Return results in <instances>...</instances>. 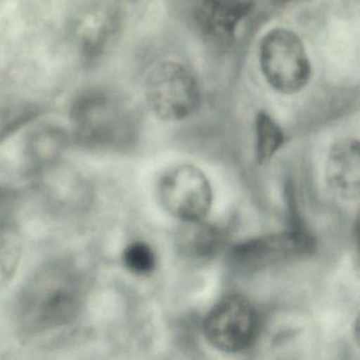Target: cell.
Instances as JSON below:
<instances>
[{"label":"cell","mask_w":360,"mask_h":360,"mask_svg":"<svg viewBox=\"0 0 360 360\" xmlns=\"http://www.w3.org/2000/svg\"><path fill=\"white\" fill-rule=\"evenodd\" d=\"M68 140L62 129L53 126H43L35 129L27 139L26 157L34 172H45L51 168L64 153Z\"/></svg>","instance_id":"30bf717a"},{"label":"cell","mask_w":360,"mask_h":360,"mask_svg":"<svg viewBox=\"0 0 360 360\" xmlns=\"http://www.w3.org/2000/svg\"><path fill=\"white\" fill-rule=\"evenodd\" d=\"M75 138L90 149H111L123 144L128 120L119 101L105 90L92 88L77 96L71 108Z\"/></svg>","instance_id":"7a4b0ae2"},{"label":"cell","mask_w":360,"mask_h":360,"mask_svg":"<svg viewBox=\"0 0 360 360\" xmlns=\"http://www.w3.org/2000/svg\"><path fill=\"white\" fill-rule=\"evenodd\" d=\"M328 186L341 199L357 201L360 191L359 143L339 141L330 149L326 168Z\"/></svg>","instance_id":"ba28073f"},{"label":"cell","mask_w":360,"mask_h":360,"mask_svg":"<svg viewBox=\"0 0 360 360\" xmlns=\"http://www.w3.org/2000/svg\"><path fill=\"white\" fill-rule=\"evenodd\" d=\"M284 143V134L267 113L260 112L256 119V157L264 163L274 157Z\"/></svg>","instance_id":"7c38bea8"},{"label":"cell","mask_w":360,"mask_h":360,"mask_svg":"<svg viewBox=\"0 0 360 360\" xmlns=\"http://www.w3.org/2000/svg\"><path fill=\"white\" fill-rule=\"evenodd\" d=\"M250 11L248 0H195L193 15L204 34L225 41Z\"/></svg>","instance_id":"9c48e42d"},{"label":"cell","mask_w":360,"mask_h":360,"mask_svg":"<svg viewBox=\"0 0 360 360\" xmlns=\"http://www.w3.org/2000/svg\"><path fill=\"white\" fill-rule=\"evenodd\" d=\"M37 113V109L31 106L13 107L3 111L0 115V138L33 119Z\"/></svg>","instance_id":"2e32d148"},{"label":"cell","mask_w":360,"mask_h":360,"mask_svg":"<svg viewBox=\"0 0 360 360\" xmlns=\"http://www.w3.org/2000/svg\"><path fill=\"white\" fill-rule=\"evenodd\" d=\"M315 242L302 229L248 240L231 250L233 266L243 271H257L278 263L307 256Z\"/></svg>","instance_id":"52a82bcc"},{"label":"cell","mask_w":360,"mask_h":360,"mask_svg":"<svg viewBox=\"0 0 360 360\" xmlns=\"http://www.w3.org/2000/svg\"><path fill=\"white\" fill-rule=\"evenodd\" d=\"M18 200L11 189L0 188V236L15 231Z\"/></svg>","instance_id":"9a60e30c"},{"label":"cell","mask_w":360,"mask_h":360,"mask_svg":"<svg viewBox=\"0 0 360 360\" xmlns=\"http://www.w3.org/2000/svg\"><path fill=\"white\" fill-rule=\"evenodd\" d=\"M259 318L254 305L241 295L223 297L204 319L206 340L219 351L239 353L255 342Z\"/></svg>","instance_id":"5b68a950"},{"label":"cell","mask_w":360,"mask_h":360,"mask_svg":"<svg viewBox=\"0 0 360 360\" xmlns=\"http://www.w3.org/2000/svg\"><path fill=\"white\" fill-rule=\"evenodd\" d=\"M158 197L172 216L189 222L205 218L212 207V189L200 168L180 164L166 170L161 176Z\"/></svg>","instance_id":"8992f818"},{"label":"cell","mask_w":360,"mask_h":360,"mask_svg":"<svg viewBox=\"0 0 360 360\" xmlns=\"http://www.w3.org/2000/svg\"><path fill=\"white\" fill-rule=\"evenodd\" d=\"M124 264L131 273L139 276L150 274L157 264L155 252L144 242H134L123 255Z\"/></svg>","instance_id":"4fadbf2b"},{"label":"cell","mask_w":360,"mask_h":360,"mask_svg":"<svg viewBox=\"0 0 360 360\" xmlns=\"http://www.w3.org/2000/svg\"><path fill=\"white\" fill-rule=\"evenodd\" d=\"M204 219L184 222L176 236V244L183 255L191 258H206L214 254L221 243V235Z\"/></svg>","instance_id":"8fae6325"},{"label":"cell","mask_w":360,"mask_h":360,"mask_svg":"<svg viewBox=\"0 0 360 360\" xmlns=\"http://www.w3.org/2000/svg\"><path fill=\"white\" fill-rule=\"evenodd\" d=\"M15 233L0 236V283L12 275L18 262L20 248Z\"/></svg>","instance_id":"5bb4252c"},{"label":"cell","mask_w":360,"mask_h":360,"mask_svg":"<svg viewBox=\"0 0 360 360\" xmlns=\"http://www.w3.org/2000/svg\"><path fill=\"white\" fill-rule=\"evenodd\" d=\"M146 96L151 110L164 121H180L201 103V90L188 69L176 63L158 65L149 73Z\"/></svg>","instance_id":"277c9868"},{"label":"cell","mask_w":360,"mask_h":360,"mask_svg":"<svg viewBox=\"0 0 360 360\" xmlns=\"http://www.w3.org/2000/svg\"><path fill=\"white\" fill-rule=\"evenodd\" d=\"M259 58L267 83L280 94H297L309 81L307 51L292 31L277 28L266 33L261 41Z\"/></svg>","instance_id":"3957f363"},{"label":"cell","mask_w":360,"mask_h":360,"mask_svg":"<svg viewBox=\"0 0 360 360\" xmlns=\"http://www.w3.org/2000/svg\"><path fill=\"white\" fill-rule=\"evenodd\" d=\"M83 299V280L75 265L52 261L25 285L18 301V321L29 334L68 326L79 316Z\"/></svg>","instance_id":"6da1fadb"}]
</instances>
